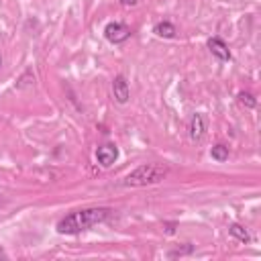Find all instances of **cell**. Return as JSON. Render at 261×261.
Masks as SVG:
<instances>
[{
    "label": "cell",
    "instance_id": "6da1fadb",
    "mask_svg": "<svg viewBox=\"0 0 261 261\" xmlns=\"http://www.w3.org/2000/svg\"><path fill=\"white\" fill-rule=\"evenodd\" d=\"M111 210L108 208H84V210H76L72 214H67L65 218L58 223V232L61 235H76V232H82L90 229L92 225L104 223Z\"/></svg>",
    "mask_w": 261,
    "mask_h": 261
},
{
    "label": "cell",
    "instance_id": "7a4b0ae2",
    "mask_svg": "<svg viewBox=\"0 0 261 261\" xmlns=\"http://www.w3.org/2000/svg\"><path fill=\"white\" fill-rule=\"evenodd\" d=\"M166 175H168V168L161 166V163H143V166L135 168L125 180H122V186H127V188L153 186V184H159Z\"/></svg>",
    "mask_w": 261,
    "mask_h": 261
},
{
    "label": "cell",
    "instance_id": "3957f363",
    "mask_svg": "<svg viewBox=\"0 0 261 261\" xmlns=\"http://www.w3.org/2000/svg\"><path fill=\"white\" fill-rule=\"evenodd\" d=\"M104 37L111 41V43H125L131 37V29L122 23H108L104 27Z\"/></svg>",
    "mask_w": 261,
    "mask_h": 261
},
{
    "label": "cell",
    "instance_id": "277c9868",
    "mask_svg": "<svg viewBox=\"0 0 261 261\" xmlns=\"http://www.w3.org/2000/svg\"><path fill=\"white\" fill-rule=\"evenodd\" d=\"M206 127H208V122H206V116L196 113L192 115L190 122H188V135L192 141H202L204 135H206Z\"/></svg>",
    "mask_w": 261,
    "mask_h": 261
},
{
    "label": "cell",
    "instance_id": "5b68a950",
    "mask_svg": "<svg viewBox=\"0 0 261 261\" xmlns=\"http://www.w3.org/2000/svg\"><path fill=\"white\" fill-rule=\"evenodd\" d=\"M116 159H118V149L111 143L98 147V151H96V161H98L102 168H111Z\"/></svg>",
    "mask_w": 261,
    "mask_h": 261
},
{
    "label": "cell",
    "instance_id": "8992f818",
    "mask_svg": "<svg viewBox=\"0 0 261 261\" xmlns=\"http://www.w3.org/2000/svg\"><path fill=\"white\" fill-rule=\"evenodd\" d=\"M113 94L118 104H127L131 98V90H129V82L125 80V76H116L113 80Z\"/></svg>",
    "mask_w": 261,
    "mask_h": 261
},
{
    "label": "cell",
    "instance_id": "52a82bcc",
    "mask_svg": "<svg viewBox=\"0 0 261 261\" xmlns=\"http://www.w3.org/2000/svg\"><path fill=\"white\" fill-rule=\"evenodd\" d=\"M208 49H210V53L216 59H221V61H229L231 59V49H229V45L221 37H210L208 39Z\"/></svg>",
    "mask_w": 261,
    "mask_h": 261
},
{
    "label": "cell",
    "instance_id": "ba28073f",
    "mask_svg": "<svg viewBox=\"0 0 261 261\" xmlns=\"http://www.w3.org/2000/svg\"><path fill=\"white\" fill-rule=\"evenodd\" d=\"M153 33L157 35V37H163V39H172V37H175V27L170 23V21H161V23H157L155 27H153Z\"/></svg>",
    "mask_w": 261,
    "mask_h": 261
},
{
    "label": "cell",
    "instance_id": "9c48e42d",
    "mask_svg": "<svg viewBox=\"0 0 261 261\" xmlns=\"http://www.w3.org/2000/svg\"><path fill=\"white\" fill-rule=\"evenodd\" d=\"M229 232H231V235L235 237V239H239L241 243H249V241H251V235L247 232V229L241 227V225H237V223H232V225L229 227Z\"/></svg>",
    "mask_w": 261,
    "mask_h": 261
},
{
    "label": "cell",
    "instance_id": "30bf717a",
    "mask_svg": "<svg viewBox=\"0 0 261 261\" xmlns=\"http://www.w3.org/2000/svg\"><path fill=\"white\" fill-rule=\"evenodd\" d=\"M210 157L214 159V161H227L229 159V147L227 145H223V143H218V145H214L212 149H210Z\"/></svg>",
    "mask_w": 261,
    "mask_h": 261
},
{
    "label": "cell",
    "instance_id": "8fae6325",
    "mask_svg": "<svg viewBox=\"0 0 261 261\" xmlns=\"http://www.w3.org/2000/svg\"><path fill=\"white\" fill-rule=\"evenodd\" d=\"M239 102L245 104V106H249V108H255V104H257L255 98H253L249 92H241V94H239Z\"/></svg>",
    "mask_w": 261,
    "mask_h": 261
},
{
    "label": "cell",
    "instance_id": "7c38bea8",
    "mask_svg": "<svg viewBox=\"0 0 261 261\" xmlns=\"http://www.w3.org/2000/svg\"><path fill=\"white\" fill-rule=\"evenodd\" d=\"M120 2L125 4V6H135V4H137V0H120Z\"/></svg>",
    "mask_w": 261,
    "mask_h": 261
},
{
    "label": "cell",
    "instance_id": "4fadbf2b",
    "mask_svg": "<svg viewBox=\"0 0 261 261\" xmlns=\"http://www.w3.org/2000/svg\"><path fill=\"white\" fill-rule=\"evenodd\" d=\"M0 67H2V56H0Z\"/></svg>",
    "mask_w": 261,
    "mask_h": 261
}]
</instances>
